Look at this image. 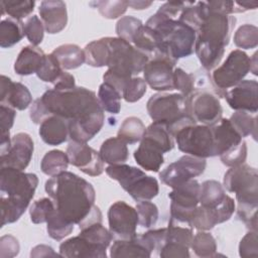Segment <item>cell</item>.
Wrapping results in <instances>:
<instances>
[{"instance_id": "cell-51", "label": "cell", "mask_w": 258, "mask_h": 258, "mask_svg": "<svg viewBox=\"0 0 258 258\" xmlns=\"http://www.w3.org/2000/svg\"><path fill=\"white\" fill-rule=\"evenodd\" d=\"M147 84L139 77L131 78L122 92V98L128 103H134L139 101L146 93Z\"/></svg>"}, {"instance_id": "cell-33", "label": "cell", "mask_w": 258, "mask_h": 258, "mask_svg": "<svg viewBox=\"0 0 258 258\" xmlns=\"http://www.w3.org/2000/svg\"><path fill=\"white\" fill-rule=\"evenodd\" d=\"M133 43L135 47L145 53L149 58L158 53L161 40L158 33L147 25H142L134 37Z\"/></svg>"}, {"instance_id": "cell-21", "label": "cell", "mask_w": 258, "mask_h": 258, "mask_svg": "<svg viewBox=\"0 0 258 258\" xmlns=\"http://www.w3.org/2000/svg\"><path fill=\"white\" fill-rule=\"evenodd\" d=\"M32 102V96L26 86L13 82L2 75L0 86V105H5L16 110L27 109Z\"/></svg>"}, {"instance_id": "cell-50", "label": "cell", "mask_w": 258, "mask_h": 258, "mask_svg": "<svg viewBox=\"0 0 258 258\" xmlns=\"http://www.w3.org/2000/svg\"><path fill=\"white\" fill-rule=\"evenodd\" d=\"M192 228L188 226L178 225L172 222H169L168 227L166 228V241L176 242L183 244L187 247H190V243L192 240Z\"/></svg>"}, {"instance_id": "cell-46", "label": "cell", "mask_w": 258, "mask_h": 258, "mask_svg": "<svg viewBox=\"0 0 258 258\" xmlns=\"http://www.w3.org/2000/svg\"><path fill=\"white\" fill-rule=\"evenodd\" d=\"M142 25V21L136 17L123 16L116 23V33L119 38L133 42L134 37Z\"/></svg>"}, {"instance_id": "cell-16", "label": "cell", "mask_w": 258, "mask_h": 258, "mask_svg": "<svg viewBox=\"0 0 258 258\" xmlns=\"http://www.w3.org/2000/svg\"><path fill=\"white\" fill-rule=\"evenodd\" d=\"M176 61L156 54L149 58L148 62L143 69L144 81L155 91L164 92L172 91L173 88V68Z\"/></svg>"}, {"instance_id": "cell-6", "label": "cell", "mask_w": 258, "mask_h": 258, "mask_svg": "<svg viewBox=\"0 0 258 258\" xmlns=\"http://www.w3.org/2000/svg\"><path fill=\"white\" fill-rule=\"evenodd\" d=\"M109 43L108 70L103 75V80L122 95L128 81L143 71L149 57L122 38L110 37Z\"/></svg>"}, {"instance_id": "cell-42", "label": "cell", "mask_w": 258, "mask_h": 258, "mask_svg": "<svg viewBox=\"0 0 258 258\" xmlns=\"http://www.w3.org/2000/svg\"><path fill=\"white\" fill-rule=\"evenodd\" d=\"M74 230V224L66 221L54 209L46 222V231L50 238L59 241L69 236Z\"/></svg>"}, {"instance_id": "cell-7", "label": "cell", "mask_w": 258, "mask_h": 258, "mask_svg": "<svg viewBox=\"0 0 258 258\" xmlns=\"http://www.w3.org/2000/svg\"><path fill=\"white\" fill-rule=\"evenodd\" d=\"M145 25L154 29L161 40L158 53L177 62L179 58L189 56L195 50L197 32L178 19H170L157 12ZM155 54V55H156Z\"/></svg>"}, {"instance_id": "cell-35", "label": "cell", "mask_w": 258, "mask_h": 258, "mask_svg": "<svg viewBox=\"0 0 258 258\" xmlns=\"http://www.w3.org/2000/svg\"><path fill=\"white\" fill-rule=\"evenodd\" d=\"M226 197L224 186L217 180L209 179L200 184L199 204L204 207H215Z\"/></svg>"}, {"instance_id": "cell-38", "label": "cell", "mask_w": 258, "mask_h": 258, "mask_svg": "<svg viewBox=\"0 0 258 258\" xmlns=\"http://www.w3.org/2000/svg\"><path fill=\"white\" fill-rule=\"evenodd\" d=\"M233 128L242 137L253 136L256 140L257 138V118L251 115L249 112L236 111L229 119Z\"/></svg>"}, {"instance_id": "cell-25", "label": "cell", "mask_w": 258, "mask_h": 258, "mask_svg": "<svg viewBox=\"0 0 258 258\" xmlns=\"http://www.w3.org/2000/svg\"><path fill=\"white\" fill-rule=\"evenodd\" d=\"M38 133L44 143L59 145L68 140L69 122L59 116H49L39 124Z\"/></svg>"}, {"instance_id": "cell-15", "label": "cell", "mask_w": 258, "mask_h": 258, "mask_svg": "<svg viewBox=\"0 0 258 258\" xmlns=\"http://www.w3.org/2000/svg\"><path fill=\"white\" fill-rule=\"evenodd\" d=\"M109 231L116 240H129L137 236L138 215L136 209L123 201L115 202L108 211Z\"/></svg>"}, {"instance_id": "cell-31", "label": "cell", "mask_w": 258, "mask_h": 258, "mask_svg": "<svg viewBox=\"0 0 258 258\" xmlns=\"http://www.w3.org/2000/svg\"><path fill=\"white\" fill-rule=\"evenodd\" d=\"M101 158L109 165L124 163L129 156L127 144L118 137H111L106 139L99 151Z\"/></svg>"}, {"instance_id": "cell-40", "label": "cell", "mask_w": 258, "mask_h": 258, "mask_svg": "<svg viewBox=\"0 0 258 258\" xmlns=\"http://www.w3.org/2000/svg\"><path fill=\"white\" fill-rule=\"evenodd\" d=\"M190 248L194 253L202 258L215 257L217 254V243L212 234L201 231L198 232L191 240Z\"/></svg>"}, {"instance_id": "cell-8", "label": "cell", "mask_w": 258, "mask_h": 258, "mask_svg": "<svg viewBox=\"0 0 258 258\" xmlns=\"http://www.w3.org/2000/svg\"><path fill=\"white\" fill-rule=\"evenodd\" d=\"M105 171L136 202L150 201L158 195L159 185L156 178L146 175L137 167L120 163L107 166Z\"/></svg>"}, {"instance_id": "cell-52", "label": "cell", "mask_w": 258, "mask_h": 258, "mask_svg": "<svg viewBox=\"0 0 258 258\" xmlns=\"http://www.w3.org/2000/svg\"><path fill=\"white\" fill-rule=\"evenodd\" d=\"M44 26L42 21L36 15H32L24 22V32L31 43V45L37 46L41 43L44 35Z\"/></svg>"}, {"instance_id": "cell-14", "label": "cell", "mask_w": 258, "mask_h": 258, "mask_svg": "<svg viewBox=\"0 0 258 258\" xmlns=\"http://www.w3.org/2000/svg\"><path fill=\"white\" fill-rule=\"evenodd\" d=\"M206 166V158L185 154L166 166L159 173V178L161 182L173 188L204 173Z\"/></svg>"}, {"instance_id": "cell-11", "label": "cell", "mask_w": 258, "mask_h": 258, "mask_svg": "<svg viewBox=\"0 0 258 258\" xmlns=\"http://www.w3.org/2000/svg\"><path fill=\"white\" fill-rule=\"evenodd\" d=\"M199 192L200 183L194 178L173 187L168 194L171 201L169 222L192 228L191 218L199 205Z\"/></svg>"}, {"instance_id": "cell-60", "label": "cell", "mask_w": 258, "mask_h": 258, "mask_svg": "<svg viewBox=\"0 0 258 258\" xmlns=\"http://www.w3.org/2000/svg\"><path fill=\"white\" fill-rule=\"evenodd\" d=\"M55 257V256H60V254H57L54 252V250L47 245H37L31 249L30 252V257Z\"/></svg>"}, {"instance_id": "cell-10", "label": "cell", "mask_w": 258, "mask_h": 258, "mask_svg": "<svg viewBox=\"0 0 258 258\" xmlns=\"http://www.w3.org/2000/svg\"><path fill=\"white\" fill-rule=\"evenodd\" d=\"M250 72V57L241 49L232 50L226 60L216 68L212 74V82L221 97H225L227 89L238 85Z\"/></svg>"}, {"instance_id": "cell-36", "label": "cell", "mask_w": 258, "mask_h": 258, "mask_svg": "<svg viewBox=\"0 0 258 258\" xmlns=\"http://www.w3.org/2000/svg\"><path fill=\"white\" fill-rule=\"evenodd\" d=\"M70 160L68 154L61 150H50L44 154L40 162L41 171L49 176L56 175L68 169Z\"/></svg>"}, {"instance_id": "cell-22", "label": "cell", "mask_w": 258, "mask_h": 258, "mask_svg": "<svg viewBox=\"0 0 258 258\" xmlns=\"http://www.w3.org/2000/svg\"><path fill=\"white\" fill-rule=\"evenodd\" d=\"M38 12L47 33H58L67 26L68 12L64 2L59 0H44L40 3Z\"/></svg>"}, {"instance_id": "cell-62", "label": "cell", "mask_w": 258, "mask_h": 258, "mask_svg": "<svg viewBox=\"0 0 258 258\" xmlns=\"http://www.w3.org/2000/svg\"><path fill=\"white\" fill-rule=\"evenodd\" d=\"M250 71L257 76V52L253 54L252 57H250Z\"/></svg>"}, {"instance_id": "cell-2", "label": "cell", "mask_w": 258, "mask_h": 258, "mask_svg": "<svg viewBox=\"0 0 258 258\" xmlns=\"http://www.w3.org/2000/svg\"><path fill=\"white\" fill-rule=\"evenodd\" d=\"M45 191L53 201L56 212L80 230L102 223V213L95 205L96 192L93 185L70 171H62L45 181Z\"/></svg>"}, {"instance_id": "cell-24", "label": "cell", "mask_w": 258, "mask_h": 258, "mask_svg": "<svg viewBox=\"0 0 258 258\" xmlns=\"http://www.w3.org/2000/svg\"><path fill=\"white\" fill-rule=\"evenodd\" d=\"M214 138L215 156L237 146L243 139L233 128L229 119L221 118L217 123L210 126Z\"/></svg>"}, {"instance_id": "cell-45", "label": "cell", "mask_w": 258, "mask_h": 258, "mask_svg": "<svg viewBox=\"0 0 258 258\" xmlns=\"http://www.w3.org/2000/svg\"><path fill=\"white\" fill-rule=\"evenodd\" d=\"M54 209V203L51 199L42 198L35 201L29 209L31 222L34 224L46 223L51 214L53 213Z\"/></svg>"}, {"instance_id": "cell-30", "label": "cell", "mask_w": 258, "mask_h": 258, "mask_svg": "<svg viewBox=\"0 0 258 258\" xmlns=\"http://www.w3.org/2000/svg\"><path fill=\"white\" fill-rule=\"evenodd\" d=\"M51 53L57 59L62 70L78 69L86 61L84 50L79 45L73 43L59 45Z\"/></svg>"}, {"instance_id": "cell-3", "label": "cell", "mask_w": 258, "mask_h": 258, "mask_svg": "<svg viewBox=\"0 0 258 258\" xmlns=\"http://www.w3.org/2000/svg\"><path fill=\"white\" fill-rule=\"evenodd\" d=\"M235 24L234 16L215 12L208 6L197 30L195 43V52L206 71H211L220 63Z\"/></svg>"}, {"instance_id": "cell-55", "label": "cell", "mask_w": 258, "mask_h": 258, "mask_svg": "<svg viewBox=\"0 0 258 258\" xmlns=\"http://www.w3.org/2000/svg\"><path fill=\"white\" fill-rule=\"evenodd\" d=\"M189 247L176 243L166 241L159 249L158 254L161 258H187L189 257Z\"/></svg>"}, {"instance_id": "cell-41", "label": "cell", "mask_w": 258, "mask_h": 258, "mask_svg": "<svg viewBox=\"0 0 258 258\" xmlns=\"http://www.w3.org/2000/svg\"><path fill=\"white\" fill-rule=\"evenodd\" d=\"M1 14H7L10 18L21 20L27 17L34 9L35 2L30 0H2Z\"/></svg>"}, {"instance_id": "cell-13", "label": "cell", "mask_w": 258, "mask_h": 258, "mask_svg": "<svg viewBox=\"0 0 258 258\" xmlns=\"http://www.w3.org/2000/svg\"><path fill=\"white\" fill-rule=\"evenodd\" d=\"M186 105L197 123L212 126L222 118L223 109L217 94L207 89L196 90L186 98Z\"/></svg>"}, {"instance_id": "cell-20", "label": "cell", "mask_w": 258, "mask_h": 258, "mask_svg": "<svg viewBox=\"0 0 258 258\" xmlns=\"http://www.w3.org/2000/svg\"><path fill=\"white\" fill-rule=\"evenodd\" d=\"M258 83L255 80H243L225 94V99L235 111H245L256 113L258 110L257 103Z\"/></svg>"}, {"instance_id": "cell-29", "label": "cell", "mask_w": 258, "mask_h": 258, "mask_svg": "<svg viewBox=\"0 0 258 258\" xmlns=\"http://www.w3.org/2000/svg\"><path fill=\"white\" fill-rule=\"evenodd\" d=\"M142 139L155 146L162 153L168 152L174 147L173 137L170 134L166 124L162 122L151 123L146 128L145 134Z\"/></svg>"}, {"instance_id": "cell-1", "label": "cell", "mask_w": 258, "mask_h": 258, "mask_svg": "<svg viewBox=\"0 0 258 258\" xmlns=\"http://www.w3.org/2000/svg\"><path fill=\"white\" fill-rule=\"evenodd\" d=\"M59 116L69 122V137L87 143L102 129L104 110L96 94L83 87L68 90H47L36 99L29 111L30 119L40 124L49 116Z\"/></svg>"}, {"instance_id": "cell-39", "label": "cell", "mask_w": 258, "mask_h": 258, "mask_svg": "<svg viewBox=\"0 0 258 258\" xmlns=\"http://www.w3.org/2000/svg\"><path fill=\"white\" fill-rule=\"evenodd\" d=\"M122 95L112 86L103 83L99 87L98 100L104 111L111 114H118L121 110Z\"/></svg>"}, {"instance_id": "cell-32", "label": "cell", "mask_w": 258, "mask_h": 258, "mask_svg": "<svg viewBox=\"0 0 258 258\" xmlns=\"http://www.w3.org/2000/svg\"><path fill=\"white\" fill-rule=\"evenodd\" d=\"M110 37L93 40L85 46L84 52L87 64L94 68L108 67L110 57Z\"/></svg>"}, {"instance_id": "cell-61", "label": "cell", "mask_w": 258, "mask_h": 258, "mask_svg": "<svg viewBox=\"0 0 258 258\" xmlns=\"http://www.w3.org/2000/svg\"><path fill=\"white\" fill-rule=\"evenodd\" d=\"M153 2L152 1H128L129 7L134 10H142L148 8Z\"/></svg>"}, {"instance_id": "cell-54", "label": "cell", "mask_w": 258, "mask_h": 258, "mask_svg": "<svg viewBox=\"0 0 258 258\" xmlns=\"http://www.w3.org/2000/svg\"><path fill=\"white\" fill-rule=\"evenodd\" d=\"M239 255L244 258L258 256V237L257 232L249 231L240 241Z\"/></svg>"}, {"instance_id": "cell-44", "label": "cell", "mask_w": 258, "mask_h": 258, "mask_svg": "<svg viewBox=\"0 0 258 258\" xmlns=\"http://www.w3.org/2000/svg\"><path fill=\"white\" fill-rule=\"evenodd\" d=\"M234 43L242 49L255 48L258 44V28L248 23L241 25L234 34Z\"/></svg>"}, {"instance_id": "cell-48", "label": "cell", "mask_w": 258, "mask_h": 258, "mask_svg": "<svg viewBox=\"0 0 258 258\" xmlns=\"http://www.w3.org/2000/svg\"><path fill=\"white\" fill-rule=\"evenodd\" d=\"M138 224L143 228H151L158 220V209L155 204L149 201H141L136 204Z\"/></svg>"}, {"instance_id": "cell-5", "label": "cell", "mask_w": 258, "mask_h": 258, "mask_svg": "<svg viewBox=\"0 0 258 258\" xmlns=\"http://www.w3.org/2000/svg\"><path fill=\"white\" fill-rule=\"evenodd\" d=\"M224 187L236 195L237 216L250 231L257 232L258 172L257 169L241 164L231 167L224 175Z\"/></svg>"}, {"instance_id": "cell-12", "label": "cell", "mask_w": 258, "mask_h": 258, "mask_svg": "<svg viewBox=\"0 0 258 258\" xmlns=\"http://www.w3.org/2000/svg\"><path fill=\"white\" fill-rule=\"evenodd\" d=\"M146 109L153 122H162L166 126L188 114L186 98L181 94H154L147 101Z\"/></svg>"}, {"instance_id": "cell-9", "label": "cell", "mask_w": 258, "mask_h": 258, "mask_svg": "<svg viewBox=\"0 0 258 258\" xmlns=\"http://www.w3.org/2000/svg\"><path fill=\"white\" fill-rule=\"evenodd\" d=\"M172 137L183 153L201 158L215 156L214 138L210 126L190 122L179 128Z\"/></svg>"}, {"instance_id": "cell-23", "label": "cell", "mask_w": 258, "mask_h": 258, "mask_svg": "<svg viewBox=\"0 0 258 258\" xmlns=\"http://www.w3.org/2000/svg\"><path fill=\"white\" fill-rule=\"evenodd\" d=\"M59 254L67 258H104L107 256L106 249H103L80 234L70 238L59 245Z\"/></svg>"}, {"instance_id": "cell-18", "label": "cell", "mask_w": 258, "mask_h": 258, "mask_svg": "<svg viewBox=\"0 0 258 258\" xmlns=\"http://www.w3.org/2000/svg\"><path fill=\"white\" fill-rule=\"evenodd\" d=\"M67 154L70 163L88 175L98 176L105 170L100 153L87 143L71 140L67 147Z\"/></svg>"}, {"instance_id": "cell-58", "label": "cell", "mask_w": 258, "mask_h": 258, "mask_svg": "<svg viewBox=\"0 0 258 258\" xmlns=\"http://www.w3.org/2000/svg\"><path fill=\"white\" fill-rule=\"evenodd\" d=\"M16 113L15 109L0 105V130H1V136L3 135H10L9 130L14 124Z\"/></svg>"}, {"instance_id": "cell-17", "label": "cell", "mask_w": 258, "mask_h": 258, "mask_svg": "<svg viewBox=\"0 0 258 258\" xmlns=\"http://www.w3.org/2000/svg\"><path fill=\"white\" fill-rule=\"evenodd\" d=\"M235 208L234 200L228 195L215 207L198 206L192 214L191 226L199 231L212 230L217 224L228 221L234 214Z\"/></svg>"}, {"instance_id": "cell-53", "label": "cell", "mask_w": 258, "mask_h": 258, "mask_svg": "<svg viewBox=\"0 0 258 258\" xmlns=\"http://www.w3.org/2000/svg\"><path fill=\"white\" fill-rule=\"evenodd\" d=\"M247 158V145L244 140H242L234 148L224 152L220 155V159L226 166L235 167L245 163Z\"/></svg>"}, {"instance_id": "cell-59", "label": "cell", "mask_w": 258, "mask_h": 258, "mask_svg": "<svg viewBox=\"0 0 258 258\" xmlns=\"http://www.w3.org/2000/svg\"><path fill=\"white\" fill-rule=\"evenodd\" d=\"M76 87L75 78L73 75L63 71L59 79L53 84V89L55 90H68Z\"/></svg>"}, {"instance_id": "cell-27", "label": "cell", "mask_w": 258, "mask_h": 258, "mask_svg": "<svg viewBox=\"0 0 258 258\" xmlns=\"http://www.w3.org/2000/svg\"><path fill=\"white\" fill-rule=\"evenodd\" d=\"M133 155L136 163L148 171L157 172L164 162L163 153L143 139Z\"/></svg>"}, {"instance_id": "cell-28", "label": "cell", "mask_w": 258, "mask_h": 258, "mask_svg": "<svg viewBox=\"0 0 258 258\" xmlns=\"http://www.w3.org/2000/svg\"><path fill=\"white\" fill-rule=\"evenodd\" d=\"M151 251L146 247L141 238L137 235L129 240H116L111 246L110 256L113 258L141 257L149 258Z\"/></svg>"}, {"instance_id": "cell-56", "label": "cell", "mask_w": 258, "mask_h": 258, "mask_svg": "<svg viewBox=\"0 0 258 258\" xmlns=\"http://www.w3.org/2000/svg\"><path fill=\"white\" fill-rule=\"evenodd\" d=\"M20 246L18 240L12 235H4L0 239V257L12 258L18 255Z\"/></svg>"}, {"instance_id": "cell-43", "label": "cell", "mask_w": 258, "mask_h": 258, "mask_svg": "<svg viewBox=\"0 0 258 258\" xmlns=\"http://www.w3.org/2000/svg\"><path fill=\"white\" fill-rule=\"evenodd\" d=\"M90 5L97 8L100 14L107 19H116L120 17L126 12L127 8L129 7L128 1L125 0L94 1L91 2Z\"/></svg>"}, {"instance_id": "cell-26", "label": "cell", "mask_w": 258, "mask_h": 258, "mask_svg": "<svg viewBox=\"0 0 258 258\" xmlns=\"http://www.w3.org/2000/svg\"><path fill=\"white\" fill-rule=\"evenodd\" d=\"M46 54L37 46L26 45L22 47L14 63V71L19 76L36 74L44 63Z\"/></svg>"}, {"instance_id": "cell-47", "label": "cell", "mask_w": 258, "mask_h": 258, "mask_svg": "<svg viewBox=\"0 0 258 258\" xmlns=\"http://www.w3.org/2000/svg\"><path fill=\"white\" fill-rule=\"evenodd\" d=\"M64 70L61 69L57 59L54 57L52 53L46 54L44 63L40 68V70L36 73L38 79L45 83H51L52 85L59 79Z\"/></svg>"}, {"instance_id": "cell-49", "label": "cell", "mask_w": 258, "mask_h": 258, "mask_svg": "<svg viewBox=\"0 0 258 258\" xmlns=\"http://www.w3.org/2000/svg\"><path fill=\"white\" fill-rule=\"evenodd\" d=\"M173 88L184 98H188L196 91V77L177 68L173 71Z\"/></svg>"}, {"instance_id": "cell-4", "label": "cell", "mask_w": 258, "mask_h": 258, "mask_svg": "<svg viewBox=\"0 0 258 258\" xmlns=\"http://www.w3.org/2000/svg\"><path fill=\"white\" fill-rule=\"evenodd\" d=\"M37 184L38 177L34 173L23 172L8 166L1 167V227L19 220L32 200Z\"/></svg>"}, {"instance_id": "cell-34", "label": "cell", "mask_w": 258, "mask_h": 258, "mask_svg": "<svg viewBox=\"0 0 258 258\" xmlns=\"http://www.w3.org/2000/svg\"><path fill=\"white\" fill-rule=\"evenodd\" d=\"M24 35V23L21 20L9 17L1 21L0 46L2 48L13 46L14 44L18 43L23 38Z\"/></svg>"}, {"instance_id": "cell-57", "label": "cell", "mask_w": 258, "mask_h": 258, "mask_svg": "<svg viewBox=\"0 0 258 258\" xmlns=\"http://www.w3.org/2000/svg\"><path fill=\"white\" fill-rule=\"evenodd\" d=\"M189 4H191V2L188 1H168L161 5L157 12L161 13L167 18L178 19L182 10Z\"/></svg>"}, {"instance_id": "cell-19", "label": "cell", "mask_w": 258, "mask_h": 258, "mask_svg": "<svg viewBox=\"0 0 258 258\" xmlns=\"http://www.w3.org/2000/svg\"><path fill=\"white\" fill-rule=\"evenodd\" d=\"M33 141L29 134L20 132L11 137L9 148L0 154L1 167H13L16 169H25L33 154Z\"/></svg>"}, {"instance_id": "cell-37", "label": "cell", "mask_w": 258, "mask_h": 258, "mask_svg": "<svg viewBox=\"0 0 258 258\" xmlns=\"http://www.w3.org/2000/svg\"><path fill=\"white\" fill-rule=\"evenodd\" d=\"M145 131L146 128L143 122L139 118L131 116L122 122L117 137L122 139L126 144H133L141 141Z\"/></svg>"}]
</instances>
